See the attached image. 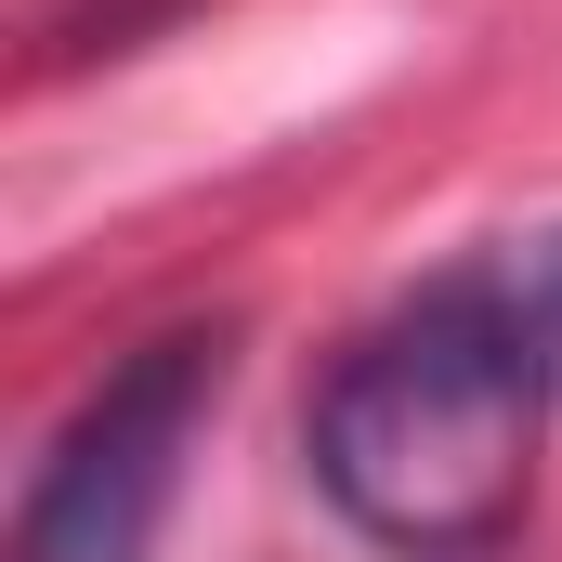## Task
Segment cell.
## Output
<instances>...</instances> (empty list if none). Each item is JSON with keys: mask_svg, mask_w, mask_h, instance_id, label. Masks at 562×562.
I'll return each instance as SVG.
<instances>
[{"mask_svg": "<svg viewBox=\"0 0 562 562\" xmlns=\"http://www.w3.org/2000/svg\"><path fill=\"white\" fill-rule=\"evenodd\" d=\"M537 353L497 314V288L431 276L419 301H393L314 393V484L327 510L393 562H497L524 537L537 497Z\"/></svg>", "mask_w": 562, "mask_h": 562, "instance_id": "obj_1", "label": "cell"}, {"mask_svg": "<svg viewBox=\"0 0 562 562\" xmlns=\"http://www.w3.org/2000/svg\"><path fill=\"white\" fill-rule=\"evenodd\" d=\"M223 367H236V327H157V340H132L66 406V431L40 445L26 510H13V562H157L183 458H196L210 406H223Z\"/></svg>", "mask_w": 562, "mask_h": 562, "instance_id": "obj_2", "label": "cell"}, {"mask_svg": "<svg viewBox=\"0 0 562 562\" xmlns=\"http://www.w3.org/2000/svg\"><path fill=\"white\" fill-rule=\"evenodd\" d=\"M471 276L497 288V314L524 327V353H537V380L562 393V223H537V236H497Z\"/></svg>", "mask_w": 562, "mask_h": 562, "instance_id": "obj_3", "label": "cell"}]
</instances>
